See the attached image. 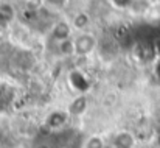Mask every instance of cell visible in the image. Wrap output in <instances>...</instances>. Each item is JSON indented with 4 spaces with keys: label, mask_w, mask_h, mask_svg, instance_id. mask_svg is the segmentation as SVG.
Returning <instances> with one entry per match:
<instances>
[{
    "label": "cell",
    "mask_w": 160,
    "mask_h": 148,
    "mask_svg": "<svg viewBox=\"0 0 160 148\" xmlns=\"http://www.w3.org/2000/svg\"><path fill=\"white\" fill-rule=\"evenodd\" d=\"M12 89L9 86H0V101H5V103H9L12 100Z\"/></svg>",
    "instance_id": "cell-12"
},
{
    "label": "cell",
    "mask_w": 160,
    "mask_h": 148,
    "mask_svg": "<svg viewBox=\"0 0 160 148\" xmlns=\"http://www.w3.org/2000/svg\"><path fill=\"white\" fill-rule=\"evenodd\" d=\"M14 17V9L9 3H2L0 5V20L2 22H9Z\"/></svg>",
    "instance_id": "cell-8"
},
{
    "label": "cell",
    "mask_w": 160,
    "mask_h": 148,
    "mask_svg": "<svg viewBox=\"0 0 160 148\" xmlns=\"http://www.w3.org/2000/svg\"><path fill=\"white\" fill-rule=\"evenodd\" d=\"M159 144H160V136H159Z\"/></svg>",
    "instance_id": "cell-17"
},
{
    "label": "cell",
    "mask_w": 160,
    "mask_h": 148,
    "mask_svg": "<svg viewBox=\"0 0 160 148\" xmlns=\"http://www.w3.org/2000/svg\"><path fill=\"white\" fill-rule=\"evenodd\" d=\"M152 45H154V50H156V53H157V55L160 56V39H157V41H156V42H154Z\"/></svg>",
    "instance_id": "cell-15"
},
{
    "label": "cell",
    "mask_w": 160,
    "mask_h": 148,
    "mask_svg": "<svg viewBox=\"0 0 160 148\" xmlns=\"http://www.w3.org/2000/svg\"><path fill=\"white\" fill-rule=\"evenodd\" d=\"M87 106H89V100H87V97L84 94H81L75 100H72V103L67 108V112L70 115H73V117H79V115H82L87 111Z\"/></svg>",
    "instance_id": "cell-5"
},
{
    "label": "cell",
    "mask_w": 160,
    "mask_h": 148,
    "mask_svg": "<svg viewBox=\"0 0 160 148\" xmlns=\"http://www.w3.org/2000/svg\"><path fill=\"white\" fill-rule=\"evenodd\" d=\"M89 24H90V17L86 14V13H78L76 16H75V19H73V27L76 28V30H79V31H84L87 27H89Z\"/></svg>",
    "instance_id": "cell-7"
},
{
    "label": "cell",
    "mask_w": 160,
    "mask_h": 148,
    "mask_svg": "<svg viewBox=\"0 0 160 148\" xmlns=\"http://www.w3.org/2000/svg\"><path fill=\"white\" fill-rule=\"evenodd\" d=\"M36 148H52V145H48V144H41V145H38Z\"/></svg>",
    "instance_id": "cell-16"
},
{
    "label": "cell",
    "mask_w": 160,
    "mask_h": 148,
    "mask_svg": "<svg viewBox=\"0 0 160 148\" xmlns=\"http://www.w3.org/2000/svg\"><path fill=\"white\" fill-rule=\"evenodd\" d=\"M68 81H70V84L73 86V89H76V91H79V92H86V91L89 89V86H90V81H89L81 72H78V70H75V72L70 73Z\"/></svg>",
    "instance_id": "cell-6"
},
{
    "label": "cell",
    "mask_w": 160,
    "mask_h": 148,
    "mask_svg": "<svg viewBox=\"0 0 160 148\" xmlns=\"http://www.w3.org/2000/svg\"><path fill=\"white\" fill-rule=\"evenodd\" d=\"M82 148H104V139L101 136H92L84 142Z\"/></svg>",
    "instance_id": "cell-9"
},
{
    "label": "cell",
    "mask_w": 160,
    "mask_h": 148,
    "mask_svg": "<svg viewBox=\"0 0 160 148\" xmlns=\"http://www.w3.org/2000/svg\"><path fill=\"white\" fill-rule=\"evenodd\" d=\"M135 144H137L135 136L132 133H129V131H120L112 139L113 148H134Z\"/></svg>",
    "instance_id": "cell-4"
},
{
    "label": "cell",
    "mask_w": 160,
    "mask_h": 148,
    "mask_svg": "<svg viewBox=\"0 0 160 148\" xmlns=\"http://www.w3.org/2000/svg\"><path fill=\"white\" fill-rule=\"evenodd\" d=\"M68 112L67 111H53V112H50L48 114V117L45 119V126L48 128V130H52V131H58V130H61V128H64L65 126V123H67V120H68Z\"/></svg>",
    "instance_id": "cell-2"
},
{
    "label": "cell",
    "mask_w": 160,
    "mask_h": 148,
    "mask_svg": "<svg viewBox=\"0 0 160 148\" xmlns=\"http://www.w3.org/2000/svg\"><path fill=\"white\" fill-rule=\"evenodd\" d=\"M59 50L62 55L65 56H70V55H75V44H73V39H67V41H62L58 44Z\"/></svg>",
    "instance_id": "cell-10"
},
{
    "label": "cell",
    "mask_w": 160,
    "mask_h": 148,
    "mask_svg": "<svg viewBox=\"0 0 160 148\" xmlns=\"http://www.w3.org/2000/svg\"><path fill=\"white\" fill-rule=\"evenodd\" d=\"M110 2L113 3L115 8H120V9H124V8H128L132 3V0H110Z\"/></svg>",
    "instance_id": "cell-13"
},
{
    "label": "cell",
    "mask_w": 160,
    "mask_h": 148,
    "mask_svg": "<svg viewBox=\"0 0 160 148\" xmlns=\"http://www.w3.org/2000/svg\"><path fill=\"white\" fill-rule=\"evenodd\" d=\"M72 36V25L67 22V20H59L56 22L52 28V39L56 41L58 44L62 42V41H67L70 39Z\"/></svg>",
    "instance_id": "cell-3"
},
{
    "label": "cell",
    "mask_w": 160,
    "mask_h": 148,
    "mask_svg": "<svg viewBox=\"0 0 160 148\" xmlns=\"http://www.w3.org/2000/svg\"><path fill=\"white\" fill-rule=\"evenodd\" d=\"M154 70H156L157 78L160 80V56H159V59H157V62H156V66H154Z\"/></svg>",
    "instance_id": "cell-14"
},
{
    "label": "cell",
    "mask_w": 160,
    "mask_h": 148,
    "mask_svg": "<svg viewBox=\"0 0 160 148\" xmlns=\"http://www.w3.org/2000/svg\"><path fill=\"white\" fill-rule=\"evenodd\" d=\"M73 44H75V55L79 58H86L95 51L98 41L93 33L81 31L76 38H73Z\"/></svg>",
    "instance_id": "cell-1"
},
{
    "label": "cell",
    "mask_w": 160,
    "mask_h": 148,
    "mask_svg": "<svg viewBox=\"0 0 160 148\" xmlns=\"http://www.w3.org/2000/svg\"><path fill=\"white\" fill-rule=\"evenodd\" d=\"M67 2H68V0H44L45 6L50 8V9H53V11H59V9L65 8Z\"/></svg>",
    "instance_id": "cell-11"
}]
</instances>
